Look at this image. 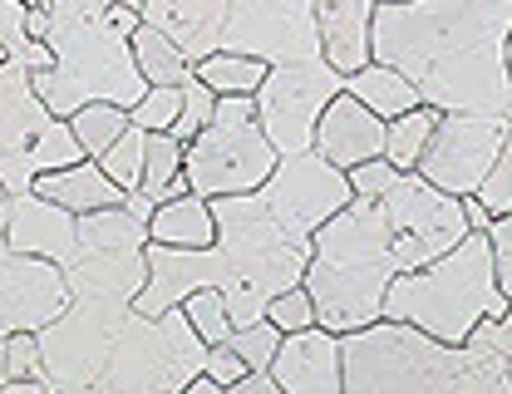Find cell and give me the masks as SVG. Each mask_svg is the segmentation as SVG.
<instances>
[{
	"label": "cell",
	"instance_id": "6da1fadb",
	"mask_svg": "<svg viewBox=\"0 0 512 394\" xmlns=\"http://www.w3.org/2000/svg\"><path fill=\"white\" fill-rule=\"evenodd\" d=\"M512 0H384L375 5V65L399 69L439 114L508 119Z\"/></svg>",
	"mask_w": 512,
	"mask_h": 394
},
{
	"label": "cell",
	"instance_id": "7a4b0ae2",
	"mask_svg": "<svg viewBox=\"0 0 512 394\" xmlns=\"http://www.w3.org/2000/svg\"><path fill=\"white\" fill-rule=\"evenodd\" d=\"M50 10V55L55 65L30 74L35 94L55 119L79 114L84 104L133 109L148 84L133 65V35L143 15L124 0H40Z\"/></svg>",
	"mask_w": 512,
	"mask_h": 394
},
{
	"label": "cell",
	"instance_id": "3957f363",
	"mask_svg": "<svg viewBox=\"0 0 512 394\" xmlns=\"http://www.w3.org/2000/svg\"><path fill=\"white\" fill-rule=\"evenodd\" d=\"M404 271L409 257L384 217L380 197H350V207H340L311 237V266L301 286L316 301V326L330 335H350L380 321L384 296Z\"/></svg>",
	"mask_w": 512,
	"mask_h": 394
},
{
	"label": "cell",
	"instance_id": "277c9868",
	"mask_svg": "<svg viewBox=\"0 0 512 394\" xmlns=\"http://www.w3.org/2000/svg\"><path fill=\"white\" fill-rule=\"evenodd\" d=\"M503 311H508V296L498 291L488 232H468L439 262L394 276L380 321L414 326L444 345H468L473 330Z\"/></svg>",
	"mask_w": 512,
	"mask_h": 394
},
{
	"label": "cell",
	"instance_id": "5b68a950",
	"mask_svg": "<svg viewBox=\"0 0 512 394\" xmlns=\"http://www.w3.org/2000/svg\"><path fill=\"white\" fill-rule=\"evenodd\" d=\"M468 345H444L399 321H375L340 335L345 394H439L463 370Z\"/></svg>",
	"mask_w": 512,
	"mask_h": 394
},
{
	"label": "cell",
	"instance_id": "8992f818",
	"mask_svg": "<svg viewBox=\"0 0 512 394\" xmlns=\"http://www.w3.org/2000/svg\"><path fill=\"white\" fill-rule=\"evenodd\" d=\"M74 163H84V148L69 119L45 109L30 69L0 60V188L10 197H30L40 173H60Z\"/></svg>",
	"mask_w": 512,
	"mask_h": 394
},
{
	"label": "cell",
	"instance_id": "52a82bcc",
	"mask_svg": "<svg viewBox=\"0 0 512 394\" xmlns=\"http://www.w3.org/2000/svg\"><path fill=\"white\" fill-rule=\"evenodd\" d=\"M340 89H345V74H335L325 60L276 65L256 89V129L266 133V143L281 158L311 153L320 114Z\"/></svg>",
	"mask_w": 512,
	"mask_h": 394
},
{
	"label": "cell",
	"instance_id": "ba28073f",
	"mask_svg": "<svg viewBox=\"0 0 512 394\" xmlns=\"http://www.w3.org/2000/svg\"><path fill=\"white\" fill-rule=\"evenodd\" d=\"M217 50L261 60L266 69L320 60L316 0H232Z\"/></svg>",
	"mask_w": 512,
	"mask_h": 394
},
{
	"label": "cell",
	"instance_id": "9c48e42d",
	"mask_svg": "<svg viewBox=\"0 0 512 394\" xmlns=\"http://www.w3.org/2000/svg\"><path fill=\"white\" fill-rule=\"evenodd\" d=\"M281 153L256 124H207L183 153V173L197 197H247L261 193L276 173Z\"/></svg>",
	"mask_w": 512,
	"mask_h": 394
},
{
	"label": "cell",
	"instance_id": "30bf717a",
	"mask_svg": "<svg viewBox=\"0 0 512 394\" xmlns=\"http://www.w3.org/2000/svg\"><path fill=\"white\" fill-rule=\"evenodd\" d=\"M508 119H483V114H439L429 133V148L419 158V178L434 183L448 197H478L488 183L498 153H503Z\"/></svg>",
	"mask_w": 512,
	"mask_h": 394
},
{
	"label": "cell",
	"instance_id": "8fae6325",
	"mask_svg": "<svg viewBox=\"0 0 512 394\" xmlns=\"http://www.w3.org/2000/svg\"><path fill=\"white\" fill-rule=\"evenodd\" d=\"M380 207L409 257V271L439 262L444 252H453L468 237V217L458 197L439 193L434 183H424L419 173H399L389 188L380 193Z\"/></svg>",
	"mask_w": 512,
	"mask_h": 394
},
{
	"label": "cell",
	"instance_id": "7c38bea8",
	"mask_svg": "<svg viewBox=\"0 0 512 394\" xmlns=\"http://www.w3.org/2000/svg\"><path fill=\"white\" fill-rule=\"evenodd\" d=\"M256 197L266 202V212H271L291 237H316L340 207H350L355 188H350V173L330 168L325 158L296 153V158H281V163H276V173L266 178V188Z\"/></svg>",
	"mask_w": 512,
	"mask_h": 394
},
{
	"label": "cell",
	"instance_id": "4fadbf2b",
	"mask_svg": "<svg viewBox=\"0 0 512 394\" xmlns=\"http://www.w3.org/2000/svg\"><path fill=\"white\" fill-rule=\"evenodd\" d=\"M64 311H69V286H64L60 266L10 252L0 232V385H5V335L15 330L40 335Z\"/></svg>",
	"mask_w": 512,
	"mask_h": 394
},
{
	"label": "cell",
	"instance_id": "5bb4252c",
	"mask_svg": "<svg viewBox=\"0 0 512 394\" xmlns=\"http://www.w3.org/2000/svg\"><path fill=\"white\" fill-rule=\"evenodd\" d=\"M143 257H148V281H143V291L133 301L138 316H168V311H178L188 301L192 291H227V281H232L227 257L217 252V242L197 247V252L148 242Z\"/></svg>",
	"mask_w": 512,
	"mask_h": 394
},
{
	"label": "cell",
	"instance_id": "9a60e30c",
	"mask_svg": "<svg viewBox=\"0 0 512 394\" xmlns=\"http://www.w3.org/2000/svg\"><path fill=\"white\" fill-rule=\"evenodd\" d=\"M0 232L10 242V252L20 257H40V262L64 266L79 252V217L55 207L50 197H5L0 207Z\"/></svg>",
	"mask_w": 512,
	"mask_h": 394
},
{
	"label": "cell",
	"instance_id": "2e32d148",
	"mask_svg": "<svg viewBox=\"0 0 512 394\" xmlns=\"http://www.w3.org/2000/svg\"><path fill=\"white\" fill-rule=\"evenodd\" d=\"M384 129H389V124L375 119V109H365L355 94L340 89V94L325 104V114H320L311 153L325 158L330 168L350 173V168H360V163H370V158H384Z\"/></svg>",
	"mask_w": 512,
	"mask_h": 394
},
{
	"label": "cell",
	"instance_id": "e0dca14e",
	"mask_svg": "<svg viewBox=\"0 0 512 394\" xmlns=\"http://www.w3.org/2000/svg\"><path fill=\"white\" fill-rule=\"evenodd\" d=\"M271 380L286 394H345V385H340V335L320 326L286 335L276 360H271Z\"/></svg>",
	"mask_w": 512,
	"mask_h": 394
},
{
	"label": "cell",
	"instance_id": "ac0fdd59",
	"mask_svg": "<svg viewBox=\"0 0 512 394\" xmlns=\"http://www.w3.org/2000/svg\"><path fill=\"white\" fill-rule=\"evenodd\" d=\"M370 25H375V0H316L320 60L335 74H360L375 60L370 50Z\"/></svg>",
	"mask_w": 512,
	"mask_h": 394
},
{
	"label": "cell",
	"instance_id": "d6986e66",
	"mask_svg": "<svg viewBox=\"0 0 512 394\" xmlns=\"http://www.w3.org/2000/svg\"><path fill=\"white\" fill-rule=\"evenodd\" d=\"M227 5L232 0H148L143 5V25L163 30L188 55V65H197V60H207L217 50Z\"/></svg>",
	"mask_w": 512,
	"mask_h": 394
},
{
	"label": "cell",
	"instance_id": "ffe728a7",
	"mask_svg": "<svg viewBox=\"0 0 512 394\" xmlns=\"http://www.w3.org/2000/svg\"><path fill=\"white\" fill-rule=\"evenodd\" d=\"M35 197H50L55 207L74 212V217L104 212V207H124L128 202V193L94 158H84V163H74V168H60V173H40V178H35Z\"/></svg>",
	"mask_w": 512,
	"mask_h": 394
},
{
	"label": "cell",
	"instance_id": "44dd1931",
	"mask_svg": "<svg viewBox=\"0 0 512 394\" xmlns=\"http://www.w3.org/2000/svg\"><path fill=\"white\" fill-rule=\"evenodd\" d=\"M148 242L158 247H212L217 242V217H212V202L207 197H173V202H158L153 222H148Z\"/></svg>",
	"mask_w": 512,
	"mask_h": 394
},
{
	"label": "cell",
	"instance_id": "7402d4cb",
	"mask_svg": "<svg viewBox=\"0 0 512 394\" xmlns=\"http://www.w3.org/2000/svg\"><path fill=\"white\" fill-rule=\"evenodd\" d=\"M345 94H355L365 109H375V119H404L409 109H419V89L399 74V69H389V65H370L360 69V74H350L345 79Z\"/></svg>",
	"mask_w": 512,
	"mask_h": 394
},
{
	"label": "cell",
	"instance_id": "603a6c76",
	"mask_svg": "<svg viewBox=\"0 0 512 394\" xmlns=\"http://www.w3.org/2000/svg\"><path fill=\"white\" fill-rule=\"evenodd\" d=\"M133 65H138L148 89H183L192 79L188 55L163 30H153V25H138V35H133Z\"/></svg>",
	"mask_w": 512,
	"mask_h": 394
},
{
	"label": "cell",
	"instance_id": "cb8c5ba5",
	"mask_svg": "<svg viewBox=\"0 0 512 394\" xmlns=\"http://www.w3.org/2000/svg\"><path fill=\"white\" fill-rule=\"evenodd\" d=\"M183 153L188 143H178L173 133H148V148H143V188L138 193L153 197V202H173V197H188V173H183Z\"/></svg>",
	"mask_w": 512,
	"mask_h": 394
},
{
	"label": "cell",
	"instance_id": "d4e9b609",
	"mask_svg": "<svg viewBox=\"0 0 512 394\" xmlns=\"http://www.w3.org/2000/svg\"><path fill=\"white\" fill-rule=\"evenodd\" d=\"M434 124H439V109H429V104L409 109L404 119H389V129H384V163L394 173H414L419 158H424V148H429Z\"/></svg>",
	"mask_w": 512,
	"mask_h": 394
},
{
	"label": "cell",
	"instance_id": "484cf974",
	"mask_svg": "<svg viewBox=\"0 0 512 394\" xmlns=\"http://www.w3.org/2000/svg\"><path fill=\"white\" fill-rule=\"evenodd\" d=\"M192 74L222 99V94H256L261 89V79L271 74V69L261 65V60H247V55H227V50H212L207 60H197Z\"/></svg>",
	"mask_w": 512,
	"mask_h": 394
},
{
	"label": "cell",
	"instance_id": "4316f807",
	"mask_svg": "<svg viewBox=\"0 0 512 394\" xmlns=\"http://www.w3.org/2000/svg\"><path fill=\"white\" fill-rule=\"evenodd\" d=\"M69 129L79 138L84 158H99V153H109L133 129V119H128V109H119V104H84L79 114H69Z\"/></svg>",
	"mask_w": 512,
	"mask_h": 394
},
{
	"label": "cell",
	"instance_id": "83f0119b",
	"mask_svg": "<svg viewBox=\"0 0 512 394\" xmlns=\"http://www.w3.org/2000/svg\"><path fill=\"white\" fill-rule=\"evenodd\" d=\"M439 394H512L508 360H503V355H493V350H473V345H468L463 370H458Z\"/></svg>",
	"mask_w": 512,
	"mask_h": 394
},
{
	"label": "cell",
	"instance_id": "f1b7e54d",
	"mask_svg": "<svg viewBox=\"0 0 512 394\" xmlns=\"http://www.w3.org/2000/svg\"><path fill=\"white\" fill-rule=\"evenodd\" d=\"M183 316H188L192 330L202 335L207 350L227 345V335H232V311H227V296H222V291H192L188 301H183Z\"/></svg>",
	"mask_w": 512,
	"mask_h": 394
},
{
	"label": "cell",
	"instance_id": "f546056e",
	"mask_svg": "<svg viewBox=\"0 0 512 394\" xmlns=\"http://www.w3.org/2000/svg\"><path fill=\"white\" fill-rule=\"evenodd\" d=\"M143 148H148V133L128 129L124 138H119L109 153H99L94 163H99V168H104V173H109V178H114L124 193H138V188H143Z\"/></svg>",
	"mask_w": 512,
	"mask_h": 394
},
{
	"label": "cell",
	"instance_id": "4dcf8cb0",
	"mask_svg": "<svg viewBox=\"0 0 512 394\" xmlns=\"http://www.w3.org/2000/svg\"><path fill=\"white\" fill-rule=\"evenodd\" d=\"M281 330L271 326V321H256V326H237L227 335V350L232 355H242V365L247 370H271V360H276V350H281Z\"/></svg>",
	"mask_w": 512,
	"mask_h": 394
},
{
	"label": "cell",
	"instance_id": "1f68e13d",
	"mask_svg": "<svg viewBox=\"0 0 512 394\" xmlns=\"http://www.w3.org/2000/svg\"><path fill=\"white\" fill-rule=\"evenodd\" d=\"M178 109H183V89H148L128 109V119H133V129H143V133H173Z\"/></svg>",
	"mask_w": 512,
	"mask_h": 394
},
{
	"label": "cell",
	"instance_id": "d6a6232c",
	"mask_svg": "<svg viewBox=\"0 0 512 394\" xmlns=\"http://www.w3.org/2000/svg\"><path fill=\"white\" fill-rule=\"evenodd\" d=\"M212 114H217V94L192 74L188 84H183V109H178V124H173V138L178 143H192L197 133L207 129L212 124Z\"/></svg>",
	"mask_w": 512,
	"mask_h": 394
},
{
	"label": "cell",
	"instance_id": "836d02e7",
	"mask_svg": "<svg viewBox=\"0 0 512 394\" xmlns=\"http://www.w3.org/2000/svg\"><path fill=\"white\" fill-rule=\"evenodd\" d=\"M266 321L281 330V335H301V330H311L316 326V301H311V291H306V286L281 291V296L266 306Z\"/></svg>",
	"mask_w": 512,
	"mask_h": 394
},
{
	"label": "cell",
	"instance_id": "e575fe53",
	"mask_svg": "<svg viewBox=\"0 0 512 394\" xmlns=\"http://www.w3.org/2000/svg\"><path fill=\"white\" fill-rule=\"evenodd\" d=\"M5 380H45L40 335H30V330L5 335Z\"/></svg>",
	"mask_w": 512,
	"mask_h": 394
},
{
	"label": "cell",
	"instance_id": "d590c367",
	"mask_svg": "<svg viewBox=\"0 0 512 394\" xmlns=\"http://www.w3.org/2000/svg\"><path fill=\"white\" fill-rule=\"evenodd\" d=\"M478 202H483L493 217H508L512 212V124H508V133H503V153H498L488 183L478 188Z\"/></svg>",
	"mask_w": 512,
	"mask_h": 394
},
{
	"label": "cell",
	"instance_id": "8d00e7d4",
	"mask_svg": "<svg viewBox=\"0 0 512 394\" xmlns=\"http://www.w3.org/2000/svg\"><path fill=\"white\" fill-rule=\"evenodd\" d=\"M488 247H493L498 291L508 296V306H512V212H508V217H493V227H488Z\"/></svg>",
	"mask_w": 512,
	"mask_h": 394
},
{
	"label": "cell",
	"instance_id": "74e56055",
	"mask_svg": "<svg viewBox=\"0 0 512 394\" xmlns=\"http://www.w3.org/2000/svg\"><path fill=\"white\" fill-rule=\"evenodd\" d=\"M468 345L473 350H493V355H503V360H512V306L503 311V316H493V321H483V326L468 335Z\"/></svg>",
	"mask_w": 512,
	"mask_h": 394
},
{
	"label": "cell",
	"instance_id": "f35d334b",
	"mask_svg": "<svg viewBox=\"0 0 512 394\" xmlns=\"http://www.w3.org/2000/svg\"><path fill=\"white\" fill-rule=\"evenodd\" d=\"M399 173L384 163V158H370V163H360V168H350V188H355V197H380L389 183H394Z\"/></svg>",
	"mask_w": 512,
	"mask_h": 394
},
{
	"label": "cell",
	"instance_id": "ab89813d",
	"mask_svg": "<svg viewBox=\"0 0 512 394\" xmlns=\"http://www.w3.org/2000/svg\"><path fill=\"white\" fill-rule=\"evenodd\" d=\"M202 375H212V380L227 390V385H237V380H242V375H252V370L242 365V355H232L227 345H217V350L207 355V370H202Z\"/></svg>",
	"mask_w": 512,
	"mask_h": 394
},
{
	"label": "cell",
	"instance_id": "60d3db41",
	"mask_svg": "<svg viewBox=\"0 0 512 394\" xmlns=\"http://www.w3.org/2000/svg\"><path fill=\"white\" fill-rule=\"evenodd\" d=\"M212 124H256V94H222Z\"/></svg>",
	"mask_w": 512,
	"mask_h": 394
},
{
	"label": "cell",
	"instance_id": "b9f144b4",
	"mask_svg": "<svg viewBox=\"0 0 512 394\" xmlns=\"http://www.w3.org/2000/svg\"><path fill=\"white\" fill-rule=\"evenodd\" d=\"M222 394H286V390L271 380V370H252V375H242L237 385H227Z\"/></svg>",
	"mask_w": 512,
	"mask_h": 394
},
{
	"label": "cell",
	"instance_id": "7bdbcfd3",
	"mask_svg": "<svg viewBox=\"0 0 512 394\" xmlns=\"http://www.w3.org/2000/svg\"><path fill=\"white\" fill-rule=\"evenodd\" d=\"M463 202V217H468V232H488L493 227V212L478 202V197H458Z\"/></svg>",
	"mask_w": 512,
	"mask_h": 394
},
{
	"label": "cell",
	"instance_id": "ee69618b",
	"mask_svg": "<svg viewBox=\"0 0 512 394\" xmlns=\"http://www.w3.org/2000/svg\"><path fill=\"white\" fill-rule=\"evenodd\" d=\"M0 394H55V390H50V380H5Z\"/></svg>",
	"mask_w": 512,
	"mask_h": 394
},
{
	"label": "cell",
	"instance_id": "f6af8a7d",
	"mask_svg": "<svg viewBox=\"0 0 512 394\" xmlns=\"http://www.w3.org/2000/svg\"><path fill=\"white\" fill-rule=\"evenodd\" d=\"M183 394H222V385H217L212 375H197V380H188V385H183Z\"/></svg>",
	"mask_w": 512,
	"mask_h": 394
},
{
	"label": "cell",
	"instance_id": "bcb514c9",
	"mask_svg": "<svg viewBox=\"0 0 512 394\" xmlns=\"http://www.w3.org/2000/svg\"><path fill=\"white\" fill-rule=\"evenodd\" d=\"M508 74H512V30H508Z\"/></svg>",
	"mask_w": 512,
	"mask_h": 394
},
{
	"label": "cell",
	"instance_id": "7dc6e473",
	"mask_svg": "<svg viewBox=\"0 0 512 394\" xmlns=\"http://www.w3.org/2000/svg\"><path fill=\"white\" fill-rule=\"evenodd\" d=\"M5 197H10V193H5V188H0V207H5Z\"/></svg>",
	"mask_w": 512,
	"mask_h": 394
},
{
	"label": "cell",
	"instance_id": "c3c4849f",
	"mask_svg": "<svg viewBox=\"0 0 512 394\" xmlns=\"http://www.w3.org/2000/svg\"><path fill=\"white\" fill-rule=\"evenodd\" d=\"M508 124H512V104H508Z\"/></svg>",
	"mask_w": 512,
	"mask_h": 394
},
{
	"label": "cell",
	"instance_id": "681fc988",
	"mask_svg": "<svg viewBox=\"0 0 512 394\" xmlns=\"http://www.w3.org/2000/svg\"><path fill=\"white\" fill-rule=\"evenodd\" d=\"M25 5H40V0H25Z\"/></svg>",
	"mask_w": 512,
	"mask_h": 394
},
{
	"label": "cell",
	"instance_id": "f907efd6",
	"mask_svg": "<svg viewBox=\"0 0 512 394\" xmlns=\"http://www.w3.org/2000/svg\"><path fill=\"white\" fill-rule=\"evenodd\" d=\"M508 375H512V360H508Z\"/></svg>",
	"mask_w": 512,
	"mask_h": 394
},
{
	"label": "cell",
	"instance_id": "816d5d0a",
	"mask_svg": "<svg viewBox=\"0 0 512 394\" xmlns=\"http://www.w3.org/2000/svg\"><path fill=\"white\" fill-rule=\"evenodd\" d=\"M0 60H5V50H0Z\"/></svg>",
	"mask_w": 512,
	"mask_h": 394
},
{
	"label": "cell",
	"instance_id": "f5cc1de1",
	"mask_svg": "<svg viewBox=\"0 0 512 394\" xmlns=\"http://www.w3.org/2000/svg\"><path fill=\"white\" fill-rule=\"evenodd\" d=\"M375 5H384V0H375Z\"/></svg>",
	"mask_w": 512,
	"mask_h": 394
}]
</instances>
